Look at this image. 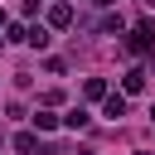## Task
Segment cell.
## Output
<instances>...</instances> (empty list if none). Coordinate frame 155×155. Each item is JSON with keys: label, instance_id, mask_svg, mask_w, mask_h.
<instances>
[{"label": "cell", "instance_id": "cell-1", "mask_svg": "<svg viewBox=\"0 0 155 155\" xmlns=\"http://www.w3.org/2000/svg\"><path fill=\"white\" fill-rule=\"evenodd\" d=\"M102 111H107V116H111V121H116V116H126V97H116V92H111V97H107V107H102Z\"/></svg>", "mask_w": 155, "mask_h": 155}, {"label": "cell", "instance_id": "cell-2", "mask_svg": "<svg viewBox=\"0 0 155 155\" xmlns=\"http://www.w3.org/2000/svg\"><path fill=\"white\" fill-rule=\"evenodd\" d=\"M15 145H19V155H44V150H39V140H34L29 131H24V136H15Z\"/></svg>", "mask_w": 155, "mask_h": 155}, {"label": "cell", "instance_id": "cell-3", "mask_svg": "<svg viewBox=\"0 0 155 155\" xmlns=\"http://www.w3.org/2000/svg\"><path fill=\"white\" fill-rule=\"evenodd\" d=\"M48 19L63 29V24H73V10H68V5H53V10H48Z\"/></svg>", "mask_w": 155, "mask_h": 155}, {"label": "cell", "instance_id": "cell-4", "mask_svg": "<svg viewBox=\"0 0 155 155\" xmlns=\"http://www.w3.org/2000/svg\"><path fill=\"white\" fill-rule=\"evenodd\" d=\"M140 87H145V73L131 68V73H126V92H140Z\"/></svg>", "mask_w": 155, "mask_h": 155}, {"label": "cell", "instance_id": "cell-5", "mask_svg": "<svg viewBox=\"0 0 155 155\" xmlns=\"http://www.w3.org/2000/svg\"><path fill=\"white\" fill-rule=\"evenodd\" d=\"M34 126H39V131H53L58 116H53V111H34Z\"/></svg>", "mask_w": 155, "mask_h": 155}, {"label": "cell", "instance_id": "cell-6", "mask_svg": "<svg viewBox=\"0 0 155 155\" xmlns=\"http://www.w3.org/2000/svg\"><path fill=\"white\" fill-rule=\"evenodd\" d=\"M82 92H87V97H107V82H102V78H87V87H82Z\"/></svg>", "mask_w": 155, "mask_h": 155}, {"label": "cell", "instance_id": "cell-7", "mask_svg": "<svg viewBox=\"0 0 155 155\" xmlns=\"http://www.w3.org/2000/svg\"><path fill=\"white\" fill-rule=\"evenodd\" d=\"M63 121H68V126H73V131H78V126H87V111H82V107H73V111H68V116H63Z\"/></svg>", "mask_w": 155, "mask_h": 155}, {"label": "cell", "instance_id": "cell-8", "mask_svg": "<svg viewBox=\"0 0 155 155\" xmlns=\"http://www.w3.org/2000/svg\"><path fill=\"white\" fill-rule=\"evenodd\" d=\"M97 5H116V0H97Z\"/></svg>", "mask_w": 155, "mask_h": 155}, {"label": "cell", "instance_id": "cell-9", "mask_svg": "<svg viewBox=\"0 0 155 155\" xmlns=\"http://www.w3.org/2000/svg\"><path fill=\"white\" fill-rule=\"evenodd\" d=\"M140 155H145V150H140Z\"/></svg>", "mask_w": 155, "mask_h": 155}]
</instances>
